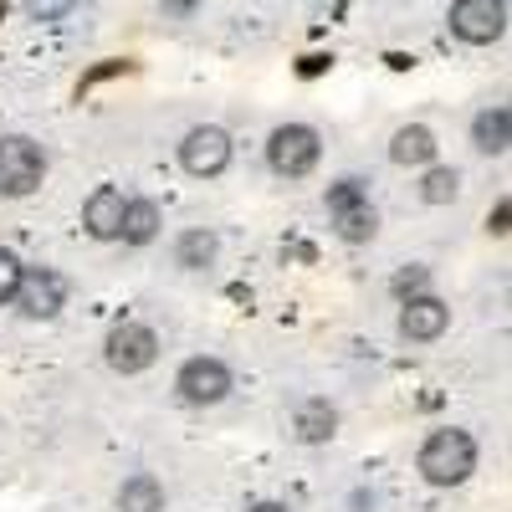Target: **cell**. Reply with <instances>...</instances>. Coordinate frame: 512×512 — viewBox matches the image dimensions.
I'll return each instance as SVG.
<instances>
[{
	"label": "cell",
	"instance_id": "cell-1",
	"mask_svg": "<svg viewBox=\"0 0 512 512\" xmlns=\"http://www.w3.org/2000/svg\"><path fill=\"white\" fill-rule=\"evenodd\" d=\"M420 477L431 487H461L466 477L477 472V441L466 431H436L431 441L420 446Z\"/></svg>",
	"mask_w": 512,
	"mask_h": 512
},
{
	"label": "cell",
	"instance_id": "cell-2",
	"mask_svg": "<svg viewBox=\"0 0 512 512\" xmlns=\"http://www.w3.org/2000/svg\"><path fill=\"white\" fill-rule=\"evenodd\" d=\"M318 154H323V139H318V128H308V123H282L277 134L267 139V164L277 169L282 180L313 175Z\"/></svg>",
	"mask_w": 512,
	"mask_h": 512
},
{
	"label": "cell",
	"instance_id": "cell-3",
	"mask_svg": "<svg viewBox=\"0 0 512 512\" xmlns=\"http://www.w3.org/2000/svg\"><path fill=\"white\" fill-rule=\"evenodd\" d=\"M41 175H47V159H41V149L21 134L0 139V195L6 200H21L41 185Z\"/></svg>",
	"mask_w": 512,
	"mask_h": 512
},
{
	"label": "cell",
	"instance_id": "cell-4",
	"mask_svg": "<svg viewBox=\"0 0 512 512\" xmlns=\"http://www.w3.org/2000/svg\"><path fill=\"white\" fill-rule=\"evenodd\" d=\"M175 390L185 405H221L231 395V369L221 359H185L180 374H175Z\"/></svg>",
	"mask_w": 512,
	"mask_h": 512
},
{
	"label": "cell",
	"instance_id": "cell-5",
	"mask_svg": "<svg viewBox=\"0 0 512 512\" xmlns=\"http://www.w3.org/2000/svg\"><path fill=\"white\" fill-rule=\"evenodd\" d=\"M180 164L190 169L195 180L221 175V169L231 164V134H226V128H216V123H200V128H190L185 144H180Z\"/></svg>",
	"mask_w": 512,
	"mask_h": 512
},
{
	"label": "cell",
	"instance_id": "cell-6",
	"mask_svg": "<svg viewBox=\"0 0 512 512\" xmlns=\"http://www.w3.org/2000/svg\"><path fill=\"white\" fill-rule=\"evenodd\" d=\"M159 359V333L149 323H118L108 333V364L118 374H144Z\"/></svg>",
	"mask_w": 512,
	"mask_h": 512
},
{
	"label": "cell",
	"instance_id": "cell-7",
	"mask_svg": "<svg viewBox=\"0 0 512 512\" xmlns=\"http://www.w3.org/2000/svg\"><path fill=\"white\" fill-rule=\"evenodd\" d=\"M451 31L472 47H487L507 31V0H456L451 6Z\"/></svg>",
	"mask_w": 512,
	"mask_h": 512
},
{
	"label": "cell",
	"instance_id": "cell-8",
	"mask_svg": "<svg viewBox=\"0 0 512 512\" xmlns=\"http://www.w3.org/2000/svg\"><path fill=\"white\" fill-rule=\"evenodd\" d=\"M16 303L26 318H57L62 303H67V277L52 272V267H36V272H21V287H16Z\"/></svg>",
	"mask_w": 512,
	"mask_h": 512
},
{
	"label": "cell",
	"instance_id": "cell-9",
	"mask_svg": "<svg viewBox=\"0 0 512 512\" xmlns=\"http://www.w3.org/2000/svg\"><path fill=\"white\" fill-rule=\"evenodd\" d=\"M451 328V308L441 303V297L431 292H415L405 297V308H400V333L415 338V344H431V338H441Z\"/></svg>",
	"mask_w": 512,
	"mask_h": 512
},
{
	"label": "cell",
	"instance_id": "cell-10",
	"mask_svg": "<svg viewBox=\"0 0 512 512\" xmlns=\"http://www.w3.org/2000/svg\"><path fill=\"white\" fill-rule=\"evenodd\" d=\"M123 190H113V185H103V190H93L88 195V205H82V226H88V236H98V241H118V226H123Z\"/></svg>",
	"mask_w": 512,
	"mask_h": 512
},
{
	"label": "cell",
	"instance_id": "cell-11",
	"mask_svg": "<svg viewBox=\"0 0 512 512\" xmlns=\"http://www.w3.org/2000/svg\"><path fill=\"white\" fill-rule=\"evenodd\" d=\"M292 436L297 441H308V446H323V441H333L338 436V410L328 405V400H303L292 410Z\"/></svg>",
	"mask_w": 512,
	"mask_h": 512
},
{
	"label": "cell",
	"instance_id": "cell-12",
	"mask_svg": "<svg viewBox=\"0 0 512 512\" xmlns=\"http://www.w3.org/2000/svg\"><path fill=\"white\" fill-rule=\"evenodd\" d=\"M472 144H477V154H507V144H512V113H507V108H487V113H477V123H472Z\"/></svg>",
	"mask_w": 512,
	"mask_h": 512
},
{
	"label": "cell",
	"instance_id": "cell-13",
	"mask_svg": "<svg viewBox=\"0 0 512 512\" xmlns=\"http://www.w3.org/2000/svg\"><path fill=\"white\" fill-rule=\"evenodd\" d=\"M390 159L395 164H431L436 159V134L425 123H405L395 134V144H390Z\"/></svg>",
	"mask_w": 512,
	"mask_h": 512
},
{
	"label": "cell",
	"instance_id": "cell-14",
	"mask_svg": "<svg viewBox=\"0 0 512 512\" xmlns=\"http://www.w3.org/2000/svg\"><path fill=\"white\" fill-rule=\"evenodd\" d=\"M118 512H164V487L149 472H134L118 487Z\"/></svg>",
	"mask_w": 512,
	"mask_h": 512
},
{
	"label": "cell",
	"instance_id": "cell-15",
	"mask_svg": "<svg viewBox=\"0 0 512 512\" xmlns=\"http://www.w3.org/2000/svg\"><path fill=\"white\" fill-rule=\"evenodd\" d=\"M118 236H123L128 246H149V241L159 236V205H154V200H128Z\"/></svg>",
	"mask_w": 512,
	"mask_h": 512
},
{
	"label": "cell",
	"instance_id": "cell-16",
	"mask_svg": "<svg viewBox=\"0 0 512 512\" xmlns=\"http://www.w3.org/2000/svg\"><path fill=\"white\" fill-rule=\"evenodd\" d=\"M216 251H221V236L205 231V226H195V231H185V236L175 241V262H180L185 272H200V267L216 262Z\"/></svg>",
	"mask_w": 512,
	"mask_h": 512
},
{
	"label": "cell",
	"instance_id": "cell-17",
	"mask_svg": "<svg viewBox=\"0 0 512 512\" xmlns=\"http://www.w3.org/2000/svg\"><path fill=\"white\" fill-rule=\"evenodd\" d=\"M333 231L344 236V241H374V231H379V216H374V205L369 200H359V205H344V210H333Z\"/></svg>",
	"mask_w": 512,
	"mask_h": 512
},
{
	"label": "cell",
	"instance_id": "cell-18",
	"mask_svg": "<svg viewBox=\"0 0 512 512\" xmlns=\"http://www.w3.org/2000/svg\"><path fill=\"white\" fill-rule=\"evenodd\" d=\"M461 195V175L456 169H431L425 175V185H420V200L425 205H446V200H456Z\"/></svg>",
	"mask_w": 512,
	"mask_h": 512
},
{
	"label": "cell",
	"instance_id": "cell-19",
	"mask_svg": "<svg viewBox=\"0 0 512 512\" xmlns=\"http://www.w3.org/2000/svg\"><path fill=\"white\" fill-rule=\"evenodd\" d=\"M21 262H16V251H6V246H0V303H11V297H16V287H21Z\"/></svg>",
	"mask_w": 512,
	"mask_h": 512
},
{
	"label": "cell",
	"instance_id": "cell-20",
	"mask_svg": "<svg viewBox=\"0 0 512 512\" xmlns=\"http://www.w3.org/2000/svg\"><path fill=\"white\" fill-rule=\"evenodd\" d=\"M359 200H369V190H364V180H338V185H328V210H344V205H359Z\"/></svg>",
	"mask_w": 512,
	"mask_h": 512
},
{
	"label": "cell",
	"instance_id": "cell-21",
	"mask_svg": "<svg viewBox=\"0 0 512 512\" xmlns=\"http://www.w3.org/2000/svg\"><path fill=\"white\" fill-rule=\"evenodd\" d=\"M425 282H431V272H425V267H405V272H395L390 287H395V297H415Z\"/></svg>",
	"mask_w": 512,
	"mask_h": 512
},
{
	"label": "cell",
	"instance_id": "cell-22",
	"mask_svg": "<svg viewBox=\"0 0 512 512\" xmlns=\"http://www.w3.org/2000/svg\"><path fill=\"white\" fill-rule=\"evenodd\" d=\"M26 11H31L36 21H62V16L72 11V0H26Z\"/></svg>",
	"mask_w": 512,
	"mask_h": 512
},
{
	"label": "cell",
	"instance_id": "cell-23",
	"mask_svg": "<svg viewBox=\"0 0 512 512\" xmlns=\"http://www.w3.org/2000/svg\"><path fill=\"white\" fill-rule=\"evenodd\" d=\"M118 72H128V62H103V67H93L88 77H82V88H93V82H103V77H118Z\"/></svg>",
	"mask_w": 512,
	"mask_h": 512
},
{
	"label": "cell",
	"instance_id": "cell-24",
	"mask_svg": "<svg viewBox=\"0 0 512 512\" xmlns=\"http://www.w3.org/2000/svg\"><path fill=\"white\" fill-rule=\"evenodd\" d=\"M507 221H512V205H507V200H497L492 221H487V226H492V236H507Z\"/></svg>",
	"mask_w": 512,
	"mask_h": 512
},
{
	"label": "cell",
	"instance_id": "cell-25",
	"mask_svg": "<svg viewBox=\"0 0 512 512\" xmlns=\"http://www.w3.org/2000/svg\"><path fill=\"white\" fill-rule=\"evenodd\" d=\"M328 62H333V57H318V52H313V57L297 62V72H303V77H318V72H328Z\"/></svg>",
	"mask_w": 512,
	"mask_h": 512
},
{
	"label": "cell",
	"instance_id": "cell-26",
	"mask_svg": "<svg viewBox=\"0 0 512 512\" xmlns=\"http://www.w3.org/2000/svg\"><path fill=\"white\" fill-rule=\"evenodd\" d=\"M200 0H164V16H190Z\"/></svg>",
	"mask_w": 512,
	"mask_h": 512
},
{
	"label": "cell",
	"instance_id": "cell-27",
	"mask_svg": "<svg viewBox=\"0 0 512 512\" xmlns=\"http://www.w3.org/2000/svg\"><path fill=\"white\" fill-rule=\"evenodd\" d=\"M246 512H287L282 502H256V507H246Z\"/></svg>",
	"mask_w": 512,
	"mask_h": 512
}]
</instances>
